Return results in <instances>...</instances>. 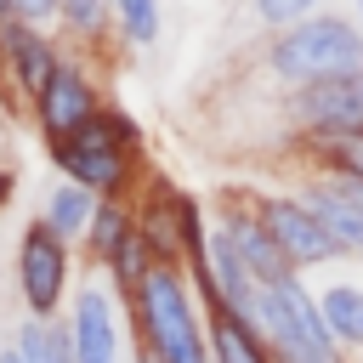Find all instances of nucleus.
Listing matches in <instances>:
<instances>
[{"label":"nucleus","instance_id":"obj_15","mask_svg":"<svg viewBox=\"0 0 363 363\" xmlns=\"http://www.w3.org/2000/svg\"><path fill=\"white\" fill-rule=\"evenodd\" d=\"M204 346H210V363H272L267 346L238 318H227L216 306H204Z\"/></svg>","mask_w":363,"mask_h":363},{"label":"nucleus","instance_id":"obj_20","mask_svg":"<svg viewBox=\"0 0 363 363\" xmlns=\"http://www.w3.org/2000/svg\"><path fill=\"white\" fill-rule=\"evenodd\" d=\"M108 11L130 34V45H159V0H108Z\"/></svg>","mask_w":363,"mask_h":363},{"label":"nucleus","instance_id":"obj_18","mask_svg":"<svg viewBox=\"0 0 363 363\" xmlns=\"http://www.w3.org/2000/svg\"><path fill=\"white\" fill-rule=\"evenodd\" d=\"M306 153L318 159V176H346V182H363V130L306 136Z\"/></svg>","mask_w":363,"mask_h":363},{"label":"nucleus","instance_id":"obj_1","mask_svg":"<svg viewBox=\"0 0 363 363\" xmlns=\"http://www.w3.org/2000/svg\"><path fill=\"white\" fill-rule=\"evenodd\" d=\"M130 323H136V352L142 363H210L204 346V306L187 284V267H164L153 261L147 278L136 284V295L125 301Z\"/></svg>","mask_w":363,"mask_h":363},{"label":"nucleus","instance_id":"obj_25","mask_svg":"<svg viewBox=\"0 0 363 363\" xmlns=\"http://www.w3.org/2000/svg\"><path fill=\"white\" fill-rule=\"evenodd\" d=\"M357 11H363V0H357Z\"/></svg>","mask_w":363,"mask_h":363},{"label":"nucleus","instance_id":"obj_7","mask_svg":"<svg viewBox=\"0 0 363 363\" xmlns=\"http://www.w3.org/2000/svg\"><path fill=\"white\" fill-rule=\"evenodd\" d=\"M295 199L318 216V227H323L346 255H363V182H346V176H312Z\"/></svg>","mask_w":363,"mask_h":363},{"label":"nucleus","instance_id":"obj_21","mask_svg":"<svg viewBox=\"0 0 363 363\" xmlns=\"http://www.w3.org/2000/svg\"><path fill=\"white\" fill-rule=\"evenodd\" d=\"M108 0H57V23L74 34V40H96L108 28Z\"/></svg>","mask_w":363,"mask_h":363},{"label":"nucleus","instance_id":"obj_19","mask_svg":"<svg viewBox=\"0 0 363 363\" xmlns=\"http://www.w3.org/2000/svg\"><path fill=\"white\" fill-rule=\"evenodd\" d=\"M147 267H153V255H147L142 233L130 227V238H125V244H119V250L108 255V272H102V278L113 284V295H119V301H130V295H136V284L147 278Z\"/></svg>","mask_w":363,"mask_h":363},{"label":"nucleus","instance_id":"obj_17","mask_svg":"<svg viewBox=\"0 0 363 363\" xmlns=\"http://www.w3.org/2000/svg\"><path fill=\"white\" fill-rule=\"evenodd\" d=\"M130 227H136V210H130L125 199H96L91 227H85V250H91V261H96V267H108V255L130 238Z\"/></svg>","mask_w":363,"mask_h":363},{"label":"nucleus","instance_id":"obj_2","mask_svg":"<svg viewBox=\"0 0 363 363\" xmlns=\"http://www.w3.org/2000/svg\"><path fill=\"white\" fill-rule=\"evenodd\" d=\"M238 323L267 346L272 363H346V352L329 340V329L318 318V301L301 284V272H289L278 284H255L244 312H238Z\"/></svg>","mask_w":363,"mask_h":363},{"label":"nucleus","instance_id":"obj_24","mask_svg":"<svg viewBox=\"0 0 363 363\" xmlns=\"http://www.w3.org/2000/svg\"><path fill=\"white\" fill-rule=\"evenodd\" d=\"M130 363H142V352H136V357H130Z\"/></svg>","mask_w":363,"mask_h":363},{"label":"nucleus","instance_id":"obj_4","mask_svg":"<svg viewBox=\"0 0 363 363\" xmlns=\"http://www.w3.org/2000/svg\"><path fill=\"white\" fill-rule=\"evenodd\" d=\"M11 278H17V301L28 318H57L68 301V284H74V255L45 221H28L17 238V272Z\"/></svg>","mask_w":363,"mask_h":363},{"label":"nucleus","instance_id":"obj_11","mask_svg":"<svg viewBox=\"0 0 363 363\" xmlns=\"http://www.w3.org/2000/svg\"><path fill=\"white\" fill-rule=\"evenodd\" d=\"M216 238H221V250L250 272V278H261V284H278V278H289V261L278 255V244L267 238V227H261V216L255 210H244V204H227L221 210V221L210 227Z\"/></svg>","mask_w":363,"mask_h":363},{"label":"nucleus","instance_id":"obj_10","mask_svg":"<svg viewBox=\"0 0 363 363\" xmlns=\"http://www.w3.org/2000/svg\"><path fill=\"white\" fill-rule=\"evenodd\" d=\"M51 159L62 170V182L85 187L91 199H125L130 176H136V153L125 147H74V142H51Z\"/></svg>","mask_w":363,"mask_h":363},{"label":"nucleus","instance_id":"obj_6","mask_svg":"<svg viewBox=\"0 0 363 363\" xmlns=\"http://www.w3.org/2000/svg\"><path fill=\"white\" fill-rule=\"evenodd\" d=\"M255 216H261L267 238L278 244V255L289 261V272H301V267H323V261H340V255H346V250L318 227V216H312L295 193L261 199V204H255Z\"/></svg>","mask_w":363,"mask_h":363},{"label":"nucleus","instance_id":"obj_9","mask_svg":"<svg viewBox=\"0 0 363 363\" xmlns=\"http://www.w3.org/2000/svg\"><path fill=\"white\" fill-rule=\"evenodd\" d=\"M295 125H301L306 136H329V130H363V74L301 85V91H295Z\"/></svg>","mask_w":363,"mask_h":363},{"label":"nucleus","instance_id":"obj_23","mask_svg":"<svg viewBox=\"0 0 363 363\" xmlns=\"http://www.w3.org/2000/svg\"><path fill=\"white\" fill-rule=\"evenodd\" d=\"M6 6H11V17H17V23H34V28L57 17V0H6Z\"/></svg>","mask_w":363,"mask_h":363},{"label":"nucleus","instance_id":"obj_3","mask_svg":"<svg viewBox=\"0 0 363 363\" xmlns=\"http://www.w3.org/2000/svg\"><path fill=\"white\" fill-rule=\"evenodd\" d=\"M267 68L284 79V85H318V79H346V74H363V28L352 17H306V23H289L272 34L267 45Z\"/></svg>","mask_w":363,"mask_h":363},{"label":"nucleus","instance_id":"obj_12","mask_svg":"<svg viewBox=\"0 0 363 363\" xmlns=\"http://www.w3.org/2000/svg\"><path fill=\"white\" fill-rule=\"evenodd\" d=\"M0 62H6V74H11V91H23L28 102H40V91L51 85V74H57V62H62V51L34 28V23H0Z\"/></svg>","mask_w":363,"mask_h":363},{"label":"nucleus","instance_id":"obj_22","mask_svg":"<svg viewBox=\"0 0 363 363\" xmlns=\"http://www.w3.org/2000/svg\"><path fill=\"white\" fill-rule=\"evenodd\" d=\"M318 6H323V0H255V17H261L267 28H289V23L318 17Z\"/></svg>","mask_w":363,"mask_h":363},{"label":"nucleus","instance_id":"obj_5","mask_svg":"<svg viewBox=\"0 0 363 363\" xmlns=\"http://www.w3.org/2000/svg\"><path fill=\"white\" fill-rule=\"evenodd\" d=\"M125 301L102 272H85L74 301H68V340L74 363H125Z\"/></svg>","mask_w":363,"mask_h":363},{"label":"nucleus","instance_id":"obj_16","mask_svg":"<svg viewBox=\"0 0 363 363\" xmlns=\"http://www.w3.org/2000/svg\"><path fill=\"white\" fill-rule=\"evenodd\" d=\"M91 210H96V199L85 193V187H74V182H57L51 193H45V210H40V221L62 238V244H74V238H85V227H91Z\"/></svg>","mask_w":363,"mask_h":363},{"label":"nucleus","instance_id":"obj_13","mask_svg":"<svg viewBox=\"0 0 363 363\" xmlns=\"http://www.w3.org/2000/svg\"><path fill=\"white\" fill-rule=\"evenodd\" d=\"M312 301H318L329 340L340 352H363V284H323Z\"/></svg>","mask_w":363,"mask_h":363},{"label":"nucleus","instance_id":"obj_14","mask_svg":"<svg viewBox=\"0 0 363 363\" xmlns=\"http://www.w3.org/2000/svg\"><path fill=\"white\" fill-rule=\"evenodd\" d=\"M11 352L23 363H74V340L62 318H23L11 329Z\"/></svg>","mask_w":363,"mask_h":363},{"label":"nucleus","instance_id":"obj_8","mask_svg":"<svg viewBox=\"0 0 363 363\" xmlns=\"http://www.w3.org/2000/svg\"><path fill=\"white\" fill-rule=\"evenodd\" d=\"M96 108H102V96H96V85H91V74L62 57L57 74H51V85H45L40 102H34V119H40V130H45L51 142H62V136H74Z\"/></svg>","mask_w":363,"mask_h":363}]
</instances>
